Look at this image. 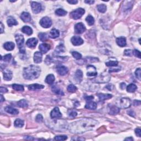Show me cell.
Masks as SVG:
<instances>
[{
    "label": "cell",
    "instance_id": "46",
    "mask_svg": "<svg viewBox=\"0 0 141 141\" xmlns=\"http://www.w3.org/2000/svg\"><path fill=\"white\" fill-rule=\"evenodd\" d=\"M135 74L137 78L139 80H141V69L140 68H138L136 69V72H135Z\"/></svg>",
    "mask_w": 141,
    "mask_h": 141
},
{
    "label": "cell",
    "instance_id": "31",
    "mask_svg": "<svg viewBox=\"0 0 141 141\" xmlns=\"http://www.w3.org/2000/svg\"><path fill=\"white\" fill-rule=\"evenodd\" d=\"M17 105H18L19 107L24 108V107H28V103L26 100L22 99V100H19L18 103H17Z\"/></svg>",
    "mask_w": 141,
    "mask_h": 141
},
{
    "label": "cell",
    "instance_id": "38",
    "mask_svg": "<svg viewBox=\"0 0 141 141\" xmlns=\"http://www.w3.org/2000/svg\"><path fill=\"white\" fill-rule=\"evenodd\" d=\"M12 88L14 89V90H17V91L22 92L24 90V87H23L22 85L13 84L12 85Z\"/></svg>",
    "mask_w": 141,
    "mask_h": 141
},
{
    "label": "cell",
    "instance_id": "22",
    "mask_svg": "<svg viewBox=\"0 0 141 141\" xmlns=\"http://www.w3.org/2000/svg\"><path fill=\"white\" fill-rule=\"evenodd\" d=\"M3 78L6 81H11L12 78V72L9 70H6L3 72Z\"/></svg>",
    "mask_w": 141,
    "mask_h": 141
},
{
    "label": "cell",
    "instance_id": "30",
    "mask_svg": "<svg viewBox=\"0 0 141 141\" xmlns=\"http://www.w3.org/2000/svg\"><path fill=\"white\" fill-rule=\"evenodd\" d=\"M137 87L134 84L131 83L127 87V91L129 93H134L136 91Z\"/></svg>",
    "mask_w": 141,
    "mask_h": 141
},
{
    "label": "cell",
    "instance_id": "5",
    "mask_svg": "<svg viewBox=\"0 0 141 141\" xmlns=\"http://www.w3.org/2000/svg\"><path fill=\"white\" fill-rule=\"evenodd\" d=\"M131 101L129 98H123L120 100L119 106L122 109H127L131 107Z\"/></svg>",
    "mask_w": 141,
    "mask_h": 141
},
{
    "label": "cell",
    "instance_id": "18",
    "mask_svg": "<svg viewBox=\"0 0 141 141\" xmlns=\"http://www.w3.org/2000/svg\"><path fill=\"white\" fill-rule=\"evenodd\" d=\"M39 48L42 54H46L50 49V46L47 44H41L39 46Z\"/></svg>",
    "mask_w": 141,
    "mask_h": 141
},
{
    "label": "cell",
    "instance_id": "60",
    "mask_svg": "<svg viewBox=\"0 0 141 141\" xmlns=\"http://www.w3.org/2000/svg\"><path fill=\"white\" fill-rule=\"evenodd\" d=\"M85 3H88L89 5H92L94 3V1H85Z\"/></svg>",
    "mask_w": 141,
    "mask_h": 141
},
{
    "label": "cell",
    "instance_id": "27",
    "mask_svg": "<svg viewBox=\"0 0 141 141\" xmlns=\"http://www.w3.org/2000/svg\"><path fill=\"white\" fill-rule=\"evenodd\" d=\"M7 22L8 26L9 27H11L13 26H17L18 24V22H17V20L11 17H8V18L7 19Z\"/></svg>",
    "mask_w": 141,
    "mask_h": 141
},
{
    "label": "cell",
    "instance_id": "32",
    "mask_svg": "<svg viewBox=\"0 0 141 141\" xmlns=\"http://www.w3.org/2000/svg\"><path fill=\"white\" fill-rule=\"evenodd\" d=\"M52 91H53L54 93H55V94H58V95H63L64 94H63V92L62 91V90L60 89L59 88H58L57 86H53L52 87Z\"/></svg>",
    "mask_w": 141,
    "mask_h": 141
},
{
    "label": "cell",
    "instance_id": "3",
    "mask_svg": "<svg viewBox=\"0 0 141 141\" xmlns=\"http://www.w3.org/2000/svg\"><path fill=\"white\" fill-rule=\"evenodd\" d=\"M15 38L17 45H18L19 49V53L21 54H24L26 53V50H25V48L23 46L24 42V37H23L22 35L18 34L15 35Z\"/></svg>",
    "mask_w": 141,
    "mask_h": 141
},
{
    "label": "cell",
    "instance_id": "61",
    "mask_svg": "<svg viewBox=\"0 0 141 141\" xmlns=\"http://www.w3.org/2000/svg\"><path fill=\"white\" fill-rule=\"evenodd\" d=\"M0 98H1V103H2V102L5 101V98H3V96L2 95V94L1 95H0Z\"/></svg>",
    "mask_w": 141,
    "mask_h": 141
},
{
    "label": "cell",
    "instance_id": "44",
    "mask_svg": "<svg viewBox=\"0 0 141 141\" xmlns=\"http://www.w3.org/2000/svg\"><path fill=\"white\" fill-rule=\"evenodd\" d=\"M72 55L74 58L77 60H80L82 58V55L77 51H73L72 53Z\"/></svg>",
    "mask_w": 141,
    "mask_h": 141
},
{
    "label": "cell",
    "instance_id": "14",
    "mask_svg": "<svg viewBox=\"0 0 141 141\" xmlns=\"http://www.w3.org/2000/svg\"><path fill=\"white\" fill-rule=\"evenodd\" d=\"M83 78V73L82 71L80 69H78L74 74V79L75 81L77 83H81V81H82Z\"/></svg>",
    "mask_w": 141,
    "mask_h": 141
},
{
    "label": "cell",
    "instance_id": "50",
    "mask_svg": "<svg viewBox=\"0 0 141 141\" xmlns=\"http://www.w3.org/2000/svg\"><path fill=\"white\" fill-rule=\"evenodd\" d=\"M125 55L126 56H132L133 54V51L131 50H126L125 51Z\"/></svg>",
    "mask_w": 141,
    "mask_h": 141
},
{
    "label": "cell",
    "instance_id": "55",
    "mask_svg": "<svg viewBox=\"0 0 141 141\" xmlns=\"http://www.w3.org/2000/svg\"><path fill=\"white\" fill-rule=\"evenodd\" d=\"M140 104H141V101H140V100H134V106H138V105H140Z\"/></svg>",
    "mask_w": 141,
    "mask_h": 141
},
{
    "label": "cell",
    "instance_id": "35",
    "mask_svg": "<svg viewBox=\"0 0 141 141\" xmlns=\"http://www.w3.org/2000/svg\"><path fill=\"white\" fill-rule=\"evenodd\" d=\"M67 12L62 8H59L56 10L55 14L59 16H65L67 14Z\"/></svg>",
    "mask_w": 141,
    "mask_h": 141
},
{
    "label": "cell",
    "instance_id": "58",
    "mask_svg": "<svg viewBox=\"0 0 141 141\" xmlns=\"http://www.w3.org/2000/svg\"><path fill=\"white\" fill-rule=\"evenodd\" d=\"M120 71V69H110L109 70V72L111 73V72H119Z\"/></svg>",
    "mask_w": 141,
    "mask_h": 141
},
{
    "label": "cell",
    "instance_id": "19",
    "mask_svg": "<svg viewBox=\"0 0 141 141\" xmlns=\"http://www.w3.org/2000/svg\"><path fill=\"white\" fill-rule=\"evenodd\" d=\"M116 43L120 47H125L126 45V39L125 37H120L116 39Z\"/></svg>",
    "mask_w": 141,
    "mask_h": 141
},
{
    "label": "cell",
    "instance_id": "21",
    "mask_svg": "<svg viewBox=\"0 0 141 141\" xmlns=\"http://www.w3.org/2000/svg\"><path fill=\"white\" fill-rule=\"evenodd\" d=\"M5 110L7 113L12 115H17L19 113L18 110L15 109L11 107H9V106H7V107H6L5 108Z\"/></svg>",
    "mask_w": 141,
    "mask_h": 141
},
{
    "label": "cell",
    "instance_id": "52",
    "mask_svg": "<svg viewBox=\"0 0 141 141\" xmlns=\"http://www.w3.org/2000/svg\"><path fill=\"white\" fill-rule=\"evenodd\" d=\"M0 92H1L2 93H6L8 92V90L6 88L1 87V88H0Z\"/></svg>",
    "mask_w": 141,
    "mask_h": 141
},
{
    "label": "cell",
    "instance_id": "37",
    "mask_svg": "<svg viewBox=\"0 0 141 141\" xmlns=\"http://www.w3.org/2000/svg\"><path fill=\"white\" fill-rule=\"evenodd\" d=\"M86 20L87 21L89 26H93L94 24V22H95L93 17L90 15L87 16V17L86 19Z\"/></svg>",
    "mask_w": 141,
    "mask_h": 141
},
{
    "label": "cell",
    "instance_id": "36",
    "mask_svg": "<svg viewBox=\"0 0 141 141\" xmlns=\"http://www.w3.org/2000/svg\"><path fill=\"white\" fill-rule=\"evenodd\" d=\"M97 9L100 13H105L107 11V6L104 4H101L97 6Z\"/></svg>",
    "mask_w": 141,
    "mask_h": 141
},
{
    "label": "cell",
    "instance_id": "62",
    "mask_svg": "<svg viewBox=\"0 0 141 141\" xmlns=\"http://www.w3.org/2000/svg\"><path fill=\"white\" fill-rule=\"evenodd\" d=\"M125 140V141H134V139L132 138V137H130L126 138Z\"/></svg>",
    "mask_w": 141,
    "mask_h": 141
},
{
    "label": "cell",
    "instance_id": "51",
    "mask_svg": "<svg viewBox=\"0 0 141 141\" xmlns=\"http://www.w3.org/2000/svg\"><path fill=\"white\" fill-rule=\"evenodd\" d=\"M135 134L137 136L139 137H141V130L140 128H136V130H135Z\"/></svg>",
    "mask_w": 141,
    "mask_h": 141
},
{
    "label": "cell",
    "instance_id": "34",
    "mask_svg": "<svg viewBox=\"0 0 141 141\" xmlns=\"http://www.w3.org/2000/svg\"><path fill=\"white\" fill-rule=\"evenodd\" d=\"M14 126L16 127H22L23 126H24V121L22 120L21 119H16L15 120V121H14Z\"/></svg>",
    "mask_w": 141,
    "mask_h": 141
},
{
    "label": "cell",
    "instance_id": "39",
    "mask_svg": "<svg viewBox=\"0 0 141 141\" xmlns=\"http://www.w3.org/2000/svg\"><path fill=\"white\" fill-rule=\"evenodd\" d=\"M39 38L40 39V40L42 41H45L47 40L48 36L47 34L45 33H40L39 34Z\"/></svg>",
    "mask_w": 141,
    "mask_h": 141
},
{
    "label": "cell",
    "instance_id": "59",
    "mask_svg": "<svg viewBox=\"0 0 141 141\" xmlns=\"http://www.w3.org/2000/svg\"><path fill=\"white\" fill-rule=\"evenodd\" d=\"M4 31V27H3V25L2 24V23L1 22V33H3Z\"/></svg>",
    "mask_w": 141,
    "mask_h": 141
},
{
    "label": "cell",
    "instance_id": "25",
    "mask_svg": "<svg viewBox=\"0 0 141 141\" xmlns=\"http://www.w3.org/2000/svg\"><path fill=\"white\" fill-rule=\"evenodd\" d=\"M97 95L99 98V99L100 100V101H104V100H107V99H109L110 98H112V95L111 94H98Z\"/></svg>",
    "mask_w": 141,
    "mask_h": 141
},
{
    "label": "cell",
    "instance_id": "29",
    "mask_svg": "<svg viewBox=\"0 0 141 141\" xmlns=\"http://www.w3.org/2000/svg\"><path fill=\"white\" fill-rule=\"evenodd\" d=\"M22 32L28 35H30L33 34L32 29L29 26H24L22 29Z\"/></svg>",
    "mask_w": 141,
    "mask_h": 141
},
{
    "label": "cell",
    "instance_id": "23",
    "mask_svg": "<svg viewBox=\"0 0 141 141\" xmlns=\"http://www.w3.org/2000/svg\"><path fill=\"white\" fill-rule=\"evenodd\" d=\"M3 47L7 51H12L14 49L15 45L12 42H7L4 44Z\"/></svg>",
    "mask_w": 141,
    "mask_h": 141
},
{
    "label": "cell",
    "instance_id": "54",
    "mask_svg": "<svg viewBox=\"0 0 141 141\" xmlns=\"http://www.w3.org/2000/svg\"><path fill=\"white\" fill-rule=\"evenodd\" d=\"M127 113L129 115H130L131 116H133V117H134L135 116V113L134 111L132 110H130L128 111H127Z\"/></svg>",
    "mask_w": 141,
    "mask_h": 141
},
{
    "label": "cell",
    "instance_id": "9",
    "mask_svg": "<svg viewBox=\"0 0 141 141\" xmlns=\"http://www.w3.org/2000/svg\"><path fill=\"white\" fill-rule=\"evenodd\" d=\"M50 116H51V119H60L62 117V114L60 111L59 107H56L51 111Z\"/></svg>",
    "mask_w": 141,
    "mask_h": 141
},
{
    "label": "cell",
    "instance_id": "12",
    "mask_svg": "<svg viewBox=\"0 0 141 141\" xmlns=\"http://www.w3.org/2000/svg\"><path fill=\"white\" fill-rule=\"evenodd\" d=\"M71 42L73 45L74 46H79L83 44L84 42L82 38L78 36H73L71 39Z\"/></svg>",
    "mask_w": 141,
    "mask_h": 141
},
{
    "label": "cell",
    "instance_id": "2",
    "mask_svg": "<svg viewBox=\"0 0 141 141\" xmlns=\"http://www.w3.org/2000/svg\"><path fill=\"white\" fill-rule=\"evenodd\" d=\"M41 72V69L38 66L30 65L23 69V77L25 79L33 80L38 78Z\"/></svg>",
    "mask_w": 141,
    "mask_h": 141
},
{
    "label": "cell",
    "instance_id": "45",
    "mask_svg": "<svg viewBox=\"0 0 141 141\" xmlns=\"http://www.w3.org/2000/svg\"><path fill=\"white\" fill-rule=\"evenodd\" d=\"M67 139V137L66 136H64V135H62V136H57L55 137V140L56 141H65Z\"/></svg>",
    "mask_w": 141,
    "mask_h": 141
},
{
    "label": "cell",
    "instance_id": "43",
    "mask_svg": "<svg viewBox=\"0 0 141 141\" xmlns=\"http://www.w3.org/2000/svg\"><path fill=\"white\" fill-rule=\"evenodd\" d=\"M68 115L69 117H71V118H74L75 117L77 116V113L74 110H70L68 111Z\"/></svg>",
    "mask_w": 141,
    "mask_h": 141
},
{
    "label": "cell",
    "instance_id": "40",
    "mask_svg": "<svg viewBox=\"0 0 141 141\" xmlns=\"http://www.w3.org/2000/svg\"><path fill=\"white\" fill-rule=\"evenodd\" d=\"M106 65L108 67L116 66L118 65V61H109L106 62Z\"/></svg>",
    "mask_w": 141,
    "mask_h": 141
},
{
    "label": "cell",
    "instance_id": "4",
    "mask_svg": "<svg viewBox=\"0 0 141 141\" xmlns=\"http://www.w3.org/2000/svg\"><path fill=\"white\" fill-rule=\"evenodd\" d=\"M84 13L85 10L83 8H79L76 10L72 11L70 15L71 18H72L73 19H75V20H77V19L81 18L83 16V15L84 14Z\"/></svg>",
    "mask_w": 141,
    "mask_h": 141
},
{
    "label": "cell",
    "instance_id": "48",
    "mask_svg": "<svg viewBox=\"0 0 141 141\" xmlns=\"http://www.w3.org/2000/svg\"><path fill=\"white\" fill-rule=\"evenodd\" d=\"M35 120L36 122H41L42 121H43V117H42V116L41 114H38L36 116Z\"/></svg>",
    "mask_w": 141,
    "mask_h": 141
},
{
    "label": "cell",
    "instance_id": "56",
    "mask_svg": "<svg viewBox=\"0 0 141 141\" xmlns=\"http://www.w3.org/2000/svg\"><path fill=\"white\" fill-rule=\"evenodd\" d=\"M85 99L87 100V101H89V100H92L94 99V97L93 96H87V97L85 98Z\"/></svg>",
    "mask_w": 141,
    "mask_h": 141
},
{
    "label": "cell",
    "instance_id": "15",
    "mask_svg": "<svg viewBox=\"0 0 141 141\" xmlns=\"http://www.w3.org/2000/svg\"><path fill=\"white\" fill-rule=\"evenodd\" d=\"M20 18L23 22L25 23H28L31 21V15L28 12H23L20 15Z\"/></svg>",
    "mask_w": 141,
    "mask_h": 141
},
{
    "label": "cell",
    "instance_id": "28",
    "mask_svg": "<svg viewBox=\"0 0 141 141\" xmlns=\"http://www.w3.org/2000/svg\"><path fill=\"white\" fill-rule=\"evenodd\" d=\"M55 80V76H54L53 74H49L47 77H46V78L45 79V82L46 83H47V84L51 85L54 83Z\"/></svg>",
    "mask_w": 141,
    "mask_h": 141
},
{
    "label": "cell",
    "instance_id": "13",
    "mask_svg": "<svg viewBox=\"0 0 141 141\" xmlns=\"http://www.w3.org/2000/svg\"><path fill=\"white\" fill-rule=\"evenodd\" d=\"M38 41L36 38H33L29 39L27 40L26 44L28 47L31 48V49H34V48L35 47V46H36V44H38Z\"/></svg>",
    "mask_w": 141,
    "mask_h": 141
},
{
    "label": "cell",
    "instance_id": "7",
    "mask_svg": "<svg viewBox=\"0 0 141 141\" xmlns=\"http://www.w3.org/2000/svg\"><path fill=\"white\" fill-rule=\"evenodd\" d=\"M31 7L33 13L35 14L40 12L42 10L41 5L36 2H31Z\"/></svg>",
    "mask_w": 141,
    "mask_h": 141
},
{
    "label": "cell",
    "instance_id": "42",
    "mask_svg": "<svg viewBox=\"0 0 141 141\" xmlns=\"http://www.w3.org/2000/svg\"><path fill=\"white\" fill-rule=\"evenodd\" d=\"M11 59H12L11 54H7V55L4 56L3 57L1 56V60H3L4 61L6 62H8L11 60Z\"/></svg>",
    "mask_w": 141,
    "mask_h": 141
},
{
    "label": "cell",
    "instance_id": "33",
    "mask_svg": "<svg viewBox=\"0 0 141 141\" xmlns=\"http://www.w3.org/2000/svg\"><path fill=\"white\" fill-rule=\"evenodd\" d=\"M65 51V47L63 44H60V45L57 46L55 49V52L57 54H61L64 53Z\"/></svg>",
    "mask_w": 141,
    "mask_h": 141
},
{
    "label": "cell",
    "instance_id": "47",
    "mask_svg": "<svg viewBox=\"0 0 141 141\" xmlns=\"http://www.w3.org/2000/svg\"><path fill=\"white\" fill-rule=\"evenodd\" d=\"M53 59H52L51 57H50V56H47L46 57L45 61L46 64L47 65L51 64V63L53 62Z\"/></svg>",
    "mask_w": 141,
    "mask_h": 141
},
{
    "label": "cell",
    "instance_id": "49",
    "mask_svg": "<svg viewBox=\"0 0 141 141\" xmlns=\"http://www.w3.org/2000/svg\"><path fill=\"white\" fill-rule=\"evenodd\" d=\"M133 54L137 57H138L139 59H141V52L137 50H134L133 51Z\"/></svg>",
    "mask_w": 141,
    "mask_h": 141
},
{
    "label": "cell",
    "instance_id": "6",
    "mask_svg": "<svg viewBox=\"0 0 141 141\" xmlns=\"http://www.w3.org/2000/svg\"><path fill=\"white\" fill-rule=\"evenodd\" d=\"M40 24L44 28H49L52 25V20L49 17H43L40 21Z\"/></svg>",
    "mask_w": 141,
    "mask_h": 141
},
{
    "label": "cell",
    "instance_id": "1",
    "mask_svg": "<svg viewBox=\"0 0 141 141\" xmlns=\"http://www.w3.org/2000/svg\"><path fill=\"white\" fill-rule=\"evenodd\" d=\"M98 122L92 119L84 118L73 122L68 127L69 132L74 134H81L92 130Z\"/></svg>",
    "mask_w": 141,
    "mask_h": 141
},
{
    "label": "cell",
    "instance_id": "17",
    "mask_svg": "<svg viewBox=\"0 0 141 141\" xmlns=\"http://www.w3.org/2000/svg\"><path fill=\"white\" fill-rule=\"evenodd\" d=\"M42 60V54L41 52L36 51L34 55V61L36 63H39L41 62Z\"/></svg>",
    "mask_w": 141,
    "mask_h": 141
},
{
    "label": "cell",
    "instance_id": "11",
    "mask_svg": "<svg viewBox=\"0 0 141 141\" xmlns=\"http://www.w3.org/2000/svg\"><path fill=\"white\" fill-rule=\"evenodd\" d=\"M56 70L57 73L61 76H65L68 72V69L66 67L64 66L59 65L56 67Z\"/></svg>",
    "mask_w": 141,
    "mask_h": 141
},
{
    "label": "cell",
    "instance_id": "10",
    "mask_svg": "<svg viewBox=\"0 0 141 141\" xmlns=\"http://www.w3.org/2000/svg\"><path fill=\"white\" fill-rule=\"evenodd\" d=\"M87 74L88 76H95L97 75V72H96V69L94 66L89 65L87 67Z\"/></svg>",
    "mask_w": 141,
    "mask_h": 141
},
{
    "label": "cell",
    "instance_id": "41",
    "mask_svg": "<svg viewBox=\"0 0 141 141\" xmlns=\"http://www.w3.org/2000/svg\"><path fill=\"white\" fill-rule=\"evenodd\" d=\"M77 90V88L73 84L69 85L68 87H67V90L70 93H74L75 92H76Z\"/></svg>",
    "mask_w": 141,
    "mask_h": 141
},
{
    "label": "cell",
    "instance_id": "26",
    "mask_svg": "<svg viewBox=\"0 0 141 141\" xmlns=\"http://www.w3.org/2000/svg\"><path fill=\"white\" fill-rule=\"evenodd\" d=\"M120 112V109L116 106H111L109 110V114L112 115H116Z\"/></svg>",
    "mask_w": 141,
    "mask_h": 141
},
{
    "label": "cell",
    "instance_id": "57",
    "mask_svg": "<svg viewBox=\"0 0 141 141\" xmlns=\"http://www.w3.org/2000/svg\"><path fill=\"white\" fill-rule=\"evenodd\" d=\"M126 85L125 83H122L120 84V88H121V89H124L126 88Z\"/></svg>",
    "mask_w": 141,
    "mask_h": 141
},
{
    "label": "cell",
    "instance_id": "20",
    "mask_svg": "<svg viewBox=\"0 0 141 141\" xmlns=\"http://www.w3.org/2000/svg\"><path fill=\"white\" fill-rule=\"evenodd\" d=\"M44 88V86L41 84H33L29 85L28 86V89L30 90H36L38 89H41Z\"/></svg>",
    "mask_w": 141,
    "mask_h": 141
},
{
    "label": "cell",
    "instance_id": "53",
    "mask_svg": "<svg viewBox=\"0 0 141 141\" xmlns=\"http://www.w3.org/2000/svg\"><path fill=\"white\" fill-rule=\"evenodd\" d=\"M67 2H68L69 3L72 4V5H75V4H77L78 3V1H77V0H71V1L68 0Z\"/></svg>",
    "mask_w": 141,
    "mask_h": 141
},
{
    "label": "cell",
    "instance_id": "8",
    "mask_svg": "<svg viewBox=\"0 0 141 141\" xmlns=\"http://www.w3.org/2000/svg\"><path fill=\"white\" fill-rule=\"evenodd\" d=\"M74 30L77 34H82L86 31V28L82 23H78L75 25Z\"/></svg>",
    "mask_w": 141,
    "mask_h": 141
},
{
    "label": "cell",
    "instance_id": "24",
    "mask_svg": "<svg viewBox=\"0 0 141 141\" xmlns=\"http://www.w3.org/2000/svg\"><path fill=\"white\" fill-rule=\"evenodd\" d=\"M60 35L59 31L56 29H53L50 31L49 33V36L52 39H56L58 38Z\"/></svg>",
    "mask_w": 141,
    "mask_h": 141
},
{
    "label": "cell",
    "instance_id": "16",
    "mask_svg": "<svg viewBox=\"0 0 141 141\" xmlns=\"http://www.w3.org/2000/svg\"><path fill=\"white\" fill-rule=\"evenodd\" d=\"M85 107L87 109L89 110H95L97 107V104L95 102H94L92 100H89L87 101L85 106Z\"/></svg>",
    "mask_w": 141,
    "mask_h": 141
}]
</instances>
